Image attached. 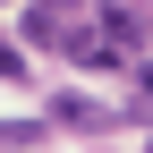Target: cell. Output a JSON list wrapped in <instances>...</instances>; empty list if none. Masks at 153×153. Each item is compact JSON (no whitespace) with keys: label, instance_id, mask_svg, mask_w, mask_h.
Here are the masks:
<instances>
[{"label":"cell","instance_id":"4","mask_svg":"<svg viewBox=\"0 0 153 153\" xmlns=\"http://www.w3.org/2000/svg\"><path fill=\"white\" fill-rule=\"evenodd\" d=\"M17 76H26V51H17L9 34H0V85H17Z\"/></svg>","mask_w":153,"mask_h":153},{"label":"cell","instance_id":"2","mask_svg":"<svg viewBox=\"0 0 153 153\" xmlns=\"http://www.w3.org/2000/svg\"><path fill=\"white\" fill-rule=\"evenodd\" d=\"M102 43H111V51H136V43H145V17H136V9H102Z\"/></svg>","mask_w":153,"mask_h":153},{"label":"cell","instance_id":"3","mask_svg":"<svg viewBox=\"0 0 153 153\" xmlns=\"http://www.w3.org/2000/svg\"><path fill=\"white\" fill-rule=\"evenodd\" d=\"M43 145V119H0V153H34Z\"/></svg>","mask_w":153,"mask_h":153},{"label":"cell","instance_id":"1","mask_svg":"<svg viewBox=\"0 0 153 153\" xmlns=\"http://www.w3.org/2000/svg\"><path fill=\"white\" fill-rule=\"evenodd\" d=\"M51 128H111V111L85 102V94H60V102H51Z\"/></svg>","mask_w":153,"mask_h":153},{"label":"cell","instance_id":"5","mask_svg":"<svg viewBox=\"0 0 153 153\" xmlns=\"http://www.w3.org/2000/svg\"><path fill=\"white\" fill-rule=\"evenodd\" d=\"M136 85H145V102H153V60H145V68H136Z\"/></svg>","mask_w":153,"mask_h":153}]
</instances>
